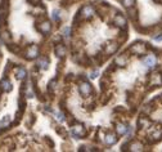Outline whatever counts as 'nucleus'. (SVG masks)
I'll use <instances>...</instances> for the list:
<instances>
[{"label":"nucleus","instance_id":"20e7f679","mask_svg":"<svg viewBox=\"0 0 162 152\" xmlns=\"http://www.w3.org/2000/svg\"><path fill=\"white\" fill-rule=\"evenodd\" d=\"M94 8L91 7V5H84L82 8H81L80 10V16H82L84 18H90V17H93V14H94Z\"/></svg>","mask_w":162,"mask_h":152},{"label":"nucleus","instance_id":"f03ea898","mask_svg":"<svg viewBox=\"0 0 162 152\" xmlns=\"http://www.w3.org/2000/svg\"><path fill=\"white\" fill-rule=\"evenodd\" d=\"M79 90H80V94L81 95H84V97H88V95L91 94L93 88H91V85H90L88 81H82L80 84V86H79Z\"/></svg>","mask_w":162,"mask_h":152},{"label":"nucleus","instance_id":"412c9836","mask_svg":"<svg viewBox=\"0 0 162 152\" xmlns=\"http://www.w3.org/2000/svg\"><path fill=\"white\" fill-rule=\"evenodd\" d=\"M122 1V4H124V7L125 8H131V7H134V4H135V0H121Z\"/></svg>","mask_w":162,"mask_h":152},{"label":"nucleus","instance_id":"f8f14e48","mask_svg":"<svg viewBox=\"0 0 162 152\" xmlns=\"http://www.w3.org/2000/svg\"><path fill=\"white\" fill-rule=\"evenodd\" d=\"M117 141H118V138H117V135L116 134H107L106 137H104V142L107 143V144H109V146H112V144H116Z\"/></svg>","mask_w":162,"mask_h":152},{"label":"nucleus","instance_id":"5701e85b","mask_svg":"<svg viewBox=\"0 0 162 152\" xmlns=\"http://www.w3.org/2000/svg\"><path fill=\"white\" fill-rule=\"evenodd\" d=\"M52 17H53V19L54 21H61V17H59V12L58 10H53V14H52Z\"/></svg>","mask_w":162,"mask_h":152},{"label":"nucleus","instance_id":"1a4fd4ad","mask_svg":"<svg viewBox=\"0 0 162 152\" xmlns=\"http://www.w3.org/2000/svg\"><path fill=\"white\" fill-rule=\"evenodd\" d=\"M55 56L59 58H63L66 56V53H67V49H66V47L63 45V44H58V45L55 47Z\"/></svg>","mask_w":162,"mask_h":152},{"label":"nucleus","instance_id":"4468645a","mask_svg":"<svg viewBox=\"0 0 162 152\" xmlns=\"http://www.w3.org/2000/svg\"><path fill=\"white\" fill-rule=\"evenodd\" d=\"M116 132H117V135H125L127 133V128H126L125 124H117L116 125Z\"/></svg>","mask_w":162,"mask_h":152},{"label":"nucleus","instance_id":"c756f323","mask_svg":"<svg viewBox=\"0 0 162 152\" xmlns=\"http://www.w3.org/2000/svg\"><path fill=\"white\" fill-rule=\"evenodd\" d=\"M55 80H52V81H50V84H49V90H50V89H52V90H53V89L54 88H55Z\"/></svg>","mask_w":162,"mask_h":152},{"label":"nucleus","instance_id":"a878e982","mask_svg":"<svg viewBox=\"0 0 162 152\" xmlns=\"http://www.w3.org/2000/svg\"><path fill=\"white\" fill-rule=\"evenodd\" d=\"M98 70H93L91 71V74H90V77H91V79H95V77H97L98 76Z\"/></svg>","mask_w":162,"mask_h":152},{"label":"nucleus","instance_id":"f257e3e1","mask_svg":"<svg viewBox=\"0 0 162 152\" xmlns=\"http://www.w3.org/2000/svg\"><path fill=\"white\" fill-rule=\"evenodd\" d=\"M130 52L133 54H136V56H142L147 52V48H145V44L143 43H135L133 47L130 48Z\"/></svg>","mask_w":162,"mask_h":152},{"label":"nucleus","instance_id":"7ed1b4c3","mask_svg":"<svg viewBox=\"0 0 162 152\" xmlns=\"http://www.w3.org/2000/svg\"><path fill=\"white\" fill-rule=\"evenodd\" d=\"M72 134L75 137H85L86 135V129L84 128V125L81 124H75L72 126Z\"/></svg>","mask_w":162,"mask_h":152},{"label":"nucleus","instance_id":"39448f33","mask_svg":"<svg viewBox=\"0 0 162 152\" xmlns=\"http://www.w3.org/2000/svg\"><path fill=\"white\" fill-rule=\"evenodd\" d=\"M113 25L118 28H125L126 27V18L122 14H116L113 18Z\"/></svg>","mask_w":162,"mask_h":152},{"label":"nucleus","instance_id":"7c9ffc66","mask_svg":"<svg viewBox=\"0 0 162 152\" xmlns=\"http://www.w3.org/2000/svg\"><path fill=\"white\" fill-rule=\"evenodd\" d=\"M160 1H162V0H160Z\"/></svg>","mask_w":162,"mask_h":152},{"label":"nucleus","instance_id":"6e6552de","mask_svg":"<svg viewBox=\"0 0 162 152\" xmlns=\"http://www.w3.org/2000/svg\"><path fill=\"white\" fill-rule=\"evenodd\" d=\"M143 65L148 68L154 67L156 66V57L154 56H148V57H145L143 59Z\"/></svg>","mask_w":162,"mask_h":152},{"label":"nucleus","instance_id":"9d476101","mask_svg":"<svg viewBox=\"0 0 162 152\" xmlns=\"http://www.w3.org/2000/svg\"><path fill=\"white\" fill-rule=\"evenodd\" d=\"M117 49H118V45H117L116 43H108L107 45L104 47V52H106V54H113Z\"/></svg>","mask_w":162,"mask_h":152},{"label":"nucleus","instance_id":"c85d7f7f","mask_svg":"<svg viewBox=\"0 0 162 152\" xmlns=\"http://www.w3.org/2000/svg\"><path fill=\"white\" fill-rule=\"evenodd\" d=\"M55 115H57V117H58L61 121H64V115H63L62 112H57Z\"/></svg>","mask_w":162,"mask_h":152},{"label":"nucleus","instance_id":"6ab92c4d","mask_svg":"<svg viewBox=\"0 0 162 152\" xmlns=\"http://www.w3.org/2000/svg\"><path fill=\"white\" fill-rule=\"evenodd\" d=\"M152 139H154V141H158V139L162 138V130L161 129H156L154 132L152 133Z\"/></svg>","mask_w":162,"mask_h":152},{"label":"nucleus","instance_id":"bb28decb","mask_svg":"<svg viewBox=\"0 0 162 152\" xmlns=\"http://www.w3.org/2000/svg\"><path fill=\"white\" fill-rule=\"evenodd\" d=\"M153 40H154V41H158V43H160V41H162V34L156 35V36L153 37Z\"/></svg>","mask_w":162,"mask_h":152},{"label":"nucleus","instance_id":"b1692460","mask_svg":"<svg viewBox=\"0 0 162 152\" xmlns=\"http://www.w3.org/2000/svg\"><path fill=\"white\" fill-rule=\"evenodd\" d=\"M129 13H130V17H131V19H136V10H131L130 8H129Z\"/></svg>","mask_w":162,"mask_h":152},{"label":"nucleus","instance_id":"2eb2a0df","mask_svg":"<svg viewBox=\"0 0 162 152\" xmlns=\"http://www.w3.org/2000/svg\"><path fill=\"white\" fill-rule=\"evenodd\" d=\"M126 63H127V58H126L125 56H118V57H116V59H115L116 66L122 67V66H126Z\"/></svg>","mask_w":162,"mask_h":152},{"label":"nucleus","instance_id":"ddd939ff","mask_svg":"<svg viewBox=\"0 0 162 152\" xmlns=\"http://www.w3.org/2000/svg\"><path fill=\"white\" fill-rule=\"evenodd\" d=\"M37 66H39V68H41V70H46V68L49 67V61L45 57H40L37 59Z\"/></svg>","mask_w":162,"mask_h":152},{"label":"nucleus","instance_id":"aec40b11","mask_svg":"<svg viewBox=\"0 0 162 152\" xmlns=\"http://www.w3.org/2000/svg\"><path fill=\"white\" fill-rule=\"evenodd\" d=\"M130 150L131 151H142L143 150V146L140 144V143H131Z\"/></svg>","mask_w":162,"mask_h":152},{"label":"nucleus","instance_id":"cd10ccee","mask_svg":"<svg viewBox=\"0 0 162 152\" xmlns=\"http://www.w3.org/2000/svg\"><path fill=\"white\" fill-rule=\"evenodd\" d=\"M28 3L30 4H32V5H40L41 4L40 0H28Z\"/></svg>","mask_w":162,"mask_h":152},{"label":"nucleus","instance_id":"0eeeda50","mask_svg":"<svg viewBox=\"0 0 162 152\" xmlns=\"http://www.w3.org/2000/svg\"><path fill=\"white\" fill-rule=\"evenodd\" d=\"M50 30H52V25H50L49 21H44V22H41L40 26H39V31H40L41 34H44V35L49 34Z\"/></svg>","mask_w":162,"mask_h":152},{"label":"nucleus","instance_id":"dca6fc26","mask_svg":"<svg viewBox=\"0 0 162 152\" xmlns=\"http://www.w3.org/2000/svg\"><path fill=\"white\" fill-rule=\"evenodd\" d=\"M0 36H1L3 41H4V43H7V44H9L12 41V36H10V34H9L7 30H3V31L0 32Z\"/></svg>","mask_w":162,"mask_h":152},{"label":"nucleus","instance_id":"393cba45","mask_svg":"<svg viewBox=\"0 0 162 152\" xmlns=\"http://www.w3.org/2000/svg\"><path fill=\"white\" fill-rule=\"evenodd\" d=\"M70 32H71V28H68V27L63 28V36H64V37H68V36H70Z\"/></svg>","mask_w":162,"mask_h":152},{"label":"nucleus","instance_id":"a211bd4d","mask_svg":"<svg viewBox=\"0 0 162 152\" xmlns=\"http://www.w3.org/2000/svg\"><path fill=\"white\" fill-rule=\"evenodd\" d=\"M149 120L147 117H140L139 119V121H138V125H139L140 128H148L149 126Z\"/></svg>","mask_w":162,"mask_h":152},{"label":"nucleus","instance_id":"f3484780","mask_svg":"<svg viewBox=\"0 0 162 152\" xmlns=\"http://www.w3.org/2000/svg\"><path fill=\"white\" fill-rule=\"evenodd\" d=\"M16 75H17L18 79L23 80V79H26V76H27V71L23 67H18L16 70Z\"/></svg>","mask_w":162,"mask_h":152},{"label":"nucleus","instance_id":"423d86ee","mask_svg":"<svg viewBox=\"0 0 162 152\" xmlns=\"http://www.w3.org/2000/svg\"><path fill=\"white\" fill-rule=\"evenodd\" d=\"M39 56V47L37 45H31L27 49V52H26V57L28 58V59H34L36 58Z\"/></svg>","mask_w":162,"mask_h":152},{"label":"nucleus","instance_id":"9b49d317","mask_svg":"<svg viewBox=\"0 0 162 152\" xmlns=\"http://www.w3.org/2000/svg\"><path fill=\"white\" fill-rule=\"evenodd\" d=\"M0 89H1V92H10L12 90V83L9 81L8 79H3L1 83H0Z\"/></svg>","mask_w":162,"mask_h":152},{"label":"nucleus","instance_id":"4be33fe9","mask_svg":"<svg viewBox=\"0 0 162 152\" xmlns=\"http://www.w3.org/2000/svg\"><path fill=\"white\" fill-rule=\"evenodd\" d=\"M162 83V79H161V75H154L152 77V84L153 85H160Z\"/></svg>","mask_w":162,"mask_h":152}]
</instances>
